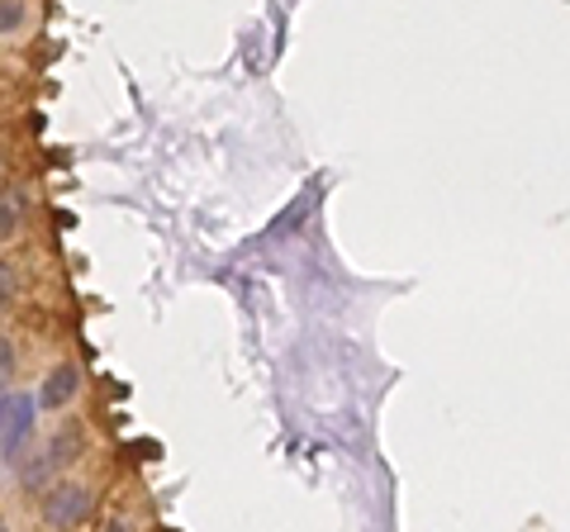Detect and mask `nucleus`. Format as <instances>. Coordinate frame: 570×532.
Returning <instances> with one entry per match:
<instances>
[{"label":"nucleus","mask_w":570,"mask_h":532,"mask_svg":"<svg viewBox=\"0 0 570 532\" xmlns=\"http://www.w3.org/2000/svg\"><path fill=\"white\" fill-rule=\"evenodd\" d=\"M105 532H134V523L129 519H110V523H105Z\"/></svg>","instance_id":"nucleus-10"},{"label":"nucleus","mask_w":570,"mask_h":532,"mask_svg":"<svg viewBox=\"0 0 570 532\" xmlns=\"http://www.w3.org/2000/svg\"><path fill=\"white\" fill-rule=\"evenodd\" d=\"M58 481H62V475H58V466H52V456H48L43 442H39V447H29V456L10 471V485L20 490V494H29V500H39V494L52 490Z\"/></svg>","instance_id":"nucleus-4"},{"label":"nucleus","mask_w":570,"mask_h":532,"mask_svg":"<svg viewBox=\"0 0 570 532\" xmlns=\"http://www.w3.org/2000/svg\"><path fill=\"white\" fill-rule=\"evenodd\" d=\"M0 385H6V390L20 385V352H14L10 333H6V343H0Z\"/></svg>","instance_id":"nucleus-8"},{"label":"nucleus","mask_w":570,"mask_h":532,"mask_svg":"<svg viewBox=\"0 0 570 532\" xmlns=\"http://www.w3.org/2000/svg\"><path fill=\"white\" fill-rule=\"evenodd\" d=\"M81 366L77 362H52L48 371H43V381H39V390H33V395H39V410L48 414V418H67L71 414V404L81 400Z\"/></svg>","instance_id":"nucleus-3"},{"label":"nucleus","mask_w":570,"mask_h":532,"mask_svg":"<svg viewBox=\"0 0 570 532\" xmlns=\"http://www.w3.org/2000/svg\"><path fill=\"white\" fill-rule=\"evenodd\" d=\"M39 395L29 390H0V461H6V475L20 466L33 447V433H39Z\"/></svg>","instance_id":"nucleus-1"},{"label":"nucleus","mask_w":570,"mask_h":532,"mask_svg":"<svg viewBox=\"0 0 570 532\" xmlns=\"http://www.w3.org/2000/svg\"><path fill=\"white\" fill-rule=\"evenodd\" d=\"M14 286H20V280H14V262L6 257L0 262V299H6V309H14Z\"/></svg>","instance_id":"nucleus-9"},{"label":"nucleus","mask_w":570,"mask_h":532,"mask_svg":"<svg viewBox=\"0 0 570 532\" xmlns=\"http://www.w3.org/2000/svg\"><path fill=\"white\" fill-rule=\"evenodd\" d=\"M43 447H48V456H52V466H58V475H67V471L86 456V433H81V423H77V418H62L58 428L43 437Z\"/></svg>","instance_id":"nucleus-6"},{"label":"nucleus","mask_w":570,"mask_h":532,"mask_svg":"<svg viewBox=\"0 0 570 532\" xmlns=\"http://www.w3.org/2000/svg\"><path fill=\"white\" fill-rule=\"evenodd\" d=\"M91 509H96V490L86 481H77V475H62L58 485L33 500V513H39V523L48 532H77L86 519H91Z\"/></svg>","instance_id":"nucleus-2"},{"label":"nucleus","mask_w":570,"mask_h":532,"mask_svg":"<svg viewBox=\"0 0 570 532\" xmlns=\"http://www.w3.org/2000/svg\"><path fill=\"white\" fill-rule=\"evenodd\" d=\"M33 33V0H0V39L6 48H20Z\"/></svg>","instance_id":"nucleus-7"},{"label":"nucleus","mask_w":570,"mask_h":532,"mask_svg":"<svg viewBox=\"0 0 570 532\" xmlns=\"http://www.w3.org/2000/svg\"><path fill=\"white\" fill-rule=\"evenodd\" d=\"M24 234H29V186L6 181V190H0V243L14 247Z\"/></svg>","instance_id":"nucleus-5"}]
</instances>
